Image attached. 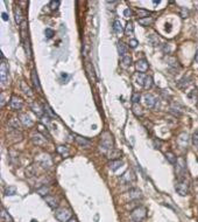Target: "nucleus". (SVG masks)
Masks as SVG:
<instances>
[{
	"label": "nucleus",
	"instance_id": "f257e3e1",
	"mask_svg": "<svg viewBox=\"0 0 198 222\" xmlns=\"http://www.w3.org/2000/svg\"><path fill=\"white\" fill-rule=\"evenodd\" d=\"M110 150H113V138L109 132H104L100 139V151L107 153Z\"/></svg>",
	"mask_w": 198,
	"mask_h": 222
},
{
	"label": "nucleus",
	"instance_id": "f03ea898",
	"mask_svg": "<svg viewBox=\"0 0 198 222\" xmlns=\"http://www.w3.org/2000/svg\"><path fill=\"white\" fill-rule=\"evenodd\" d=\"M147 216V209L145 207H138L132 212L131 219L133 222H141Z\"/></svg>",
	"mask_w": 198,
	"mask_h": 222
},
{
	"label": "nucleus",
	"instance_id": "7ed1b4c3",
	"mask_svg": "<svg viewBox=\"0 0 198 222\" xmlns=\"http://www.w3.org/2000/svg\"><path fill=\"white\" fill-rule=\"evenodd\" d=\"M55 217L59 222H68L72 217V213L67 208H61L55 212Z\"/></svg>",
	"mask_w": 198,
	"mask_h": 222
},
{
	"label": "nucleus",
	"instance_id": "20e7f679",
	"mask_svg": "<svg viewBox=\"0 0 198 222\" xmlns=\"http://www.w3.org/2000/svg\"><path fill=\"white\" fill-rule=\"evenodd\" d=\"M0 80L2 85H5L8 81V65L2 55H1V64H0Z\"/></svg>",
	"mask_w": 198,
	"mask_h": 222
},
{
	"label": "nucleus",
	"instance_id": "39448f33",
	"mask_svg": "<svg viewBox=\"0 0 198 222\" xmlns=\"http://www.w3.org/2000/svg\"><path fill=\"white\" fill-rule=\"evenodd\" d=\"M175 189L176 192L180 194L181 196H185L188 192H189V187H188V184H186L184 180H180L176 182L175 185Z\"/></svg>",
	"mask_w": 198,
	"mask_h": 222
},
{
	"label": "nucleus",
	"instance_id": "423d86ee",
	"mask_svg": "<svg viewBox=\"0 0 198 222\" xmlns=\"http://www.w3.org/2000/svg\"><path fill=\"white\" fill-rule=\"evenodd\" d=\"M10 105H11V108L13 110H21L23 106V102L20 97H17V96H12Z\"/></svg>",
	"mask_w": 198,
	"mask_h": 222
},
{
	"label": "nucleus",
	"instance_id": "0eeeda50",
	"mask_svg": "<svg viewBox=\"0 0 198 222\" xmlns=\"http://www.w3.org/2000/svg\"><path fill=\"white\" fill-rule=\"evenodd\" d=\"M120 180H121L122 184H129V182L135 180V174H134V172L132 169H127V171L121 175Z\"/></svg>",
	"mask_w": 198,
	"mask_h": 222
},
{
	"label": "nucleus",
	"instance_id": "6e6552de",
	"mask_svg": "<svg viewBox=\"0 0 198 222\" xmlns=\"http://www.w3.org/2000/svg\"><path fill=\"white\" fill-rule=\"evenodd\" d=\"M143 101H145V105L149 109H153L156 104V97L151 93H146L143 96Z\"/></svg>",
	"mask_w": 198,
	"mask_h": 222
},
{
	"label": "nucleus",
	"instance_id": "1a4fd4ad",
	"mask_svg": "<svg viewBox=\"0 0 198 222\" xmlns=\"http://www.w3.org/2000/svg\"><path fill=\"white\" fill-rule=\"evenodd\" d=\"M176 173L178 174V176H183V174L185 173V161L183 158H178L176 161Z\"/></svg>",
	"mask_w": 198,
	"mask_h": 222
},
{
	"label": "nucleus",
	"instance_id": "9d476101",
	"mask_svg": "<svg viewBox=\"0 0 198 222\" xmlns=\"http://www.w3.org/2000/svg\"><path fill=\"white\" fill-rule=\"evenodd\" d=\"M135 67H136V70L139 71L140 74H145L146 71L148 70V68H149V64H148V62L146 60H139L136 62V64H135Z\"/></svg>",
	"mask_w": 198,
	"mask_h": 222
},
{
	"label": "nucleus",
	"instance_id": "9b49d317",
	"mask_svg": "<svg viewBox=\"0 0 198 222\" xmlns=\"http://www.w3.org/2000/svg\"><path fill=\"white\" fill-rule=\"evenodd\" d=\"M188 143H189V136H188V133H185V132L181 133L180 136H178V138H177V144H178V146L182 147V149H186Z\"/></svg>",
	"mask_w": 198,
	"mask_h": 222
},
{
	"label": "nucleus",
	"instance_id": "f8f14e48",
	"mask_svg": "<svg viewBox=\"0 0 198 222\" xmlns=\"http://www.w3.org/2000/svg\"><path fill=\"white\" fill-rule=\"evenodd\" d=\"M19 119H20V122L22 123V125L27 126V128L33 126V124H34L33 119H32V118L29 117V115H27V113H21V115L19 116Z\"/></svg>",
	"mask_w": 198,
	"mask_h": 222
},
{
	"label": "nucleus",
	"instance_id": "ddd939ff",
	"mask_svg": "<svg viewBox=\"0 0 198 222\" xmlns=\"http://www.w3.org/2000/svg\"><path fill=\"white\" fill-rule=\"evenodd\" d=\"M44 199H46V202L48 204V206H49L50 208L55 209V208H57L58 207V201L55 196H52V195H47V196H44Z\"/></svg>",
	"mask_w": 198,
	"mask_h": 222
},
{
	"label": "nucleus",
	"instance_id": "4468645a",
	"mask_svg": "<svg viewBox=\"0 0 198 222\" xmlns=\"http://www.w3.org/2000/svg\"><path fill=\"white\" fill-rule=\"evenodd\" d=\"M75 140L81 146H83V147H90V146H91V141H90V140L84 138V137H82V136H78V134L75 136Z\"/></svg>",
	"mask_w": 198,
	"mask_h": 222
},
{
	"label": "nucleus",
	"instance_id": "2eb2a0df",
	"mask_svg": "<svg viewBox=\"0 0 198 222\" xmlns=\"http://www.w3.org/2000/svg\"><path fill=\"white\" fill-rule=\"evenodd\" d=\"M168 65H169V68H170V70H180L181 69V65H180V63H178V61L176 60L175 57H168Z\"/></svg>",
	"mask_w": 198,
	"mask_h": 222
},
{
	"label": "nucleus",
	"instance_id": "dca6fc26",
	"mask_svg": "<svg viewBox=\"0 0 198 222\" xmlns=\"http://www.w3.org/2000/svg\"><path fill=\"white\" fill-rule=\"evenodd\" d=\"M128 198L129 200H136V199L141 198V192H140L138 188H132L128 191Z\"/></svg>",
	"mask_w": 198,
	"mask_h": 222
},
{
	"label": "nucleus",
	"instance_id": "f3484780",
	"mask_svg": "<svg viewBox=\"0 0 198 222\" xmlns=\"http://www.w3.org/2000/svg\"><path fill=\"white\" fill-rule=\"evenodd\" d=\"M33 143L36 144V145H43L46 143V138L43 134H41L40 132L33 136Z\"/></svg>",
	"mask_w": 198,
	"mask_h": 222
},
{
	"label": "nucleus",
	"instance_id": "a211bd4d",
	"mask_svg": "<svg viewBox=\"0 0 198 222\" xmlns=\"http://www.w3.org/2000/svg\"><path fill=\"white\" fill-rule=\"evenodd\" d=\"M32 81H33V84H34L35 89H36L37 91H41V84H40V81H39V76H37L35 70L32 71Z\"/></svg>",
	"mask_w": 198,
	"mask_h": 222
},
{
	"label": "nucleus",
	"instance_id": "6ab92c4d",
	"mask_svg": "<svg viewBox=\"0 0 198 222\" xmlns=\"http://www.w3.org/2000/svg\"><path fill=\"white\" fill-rule=\"evenodd\" d=\"M122 165V161L120 159H116V160H111L110 163H109V167L110 169L112 171H116L118 168H120Z\"/></svg>",
	"mask_w": 198,
	"mask_h": 222
},
{
	"label": "nucleus",
	"instance_id": "aec40b11",
	"mask_svg": "<svg viewBox=\"0 0 198 222\" xmlns=\"http://www.w3.org/2000/svg\"><path fill=\"white\" fill-rule=\"evenodd\" d=\"M118 53H119V55H120L121 58L127 55V47H126L125 43H122V42L118 43Z\"/></svg>",
	"mask_w": 198,
	"mask_h": 222
},
{
	"label": "nucleus",
	"instance_id": "412c9836",
	"mask_svg": "<svg viewBox=\"0 0 198 222\" xmlns=\"http://www.w3.org/2000/svg\"><path fill=\"white\" fill-rule=\"evenodd\" d=\"M56 151L61 154V156H63V157H68L69 156V149L67 147V146H63V145H59L56 147Z\"/></svg>",
	"mask_w": 198,
	"mask_h": 222
},
{
	"label": "nucleus",
	"instance_id": "4be33fe9",
	"mask_svg": "<svg viewBox=\"0 0 198 222\" xmlns=\"http://www.w3.org/2000/svg\"><path fill=\"white\" fill-rule=\"evenodd\" d=\"M21 89H22V91L26 93L28 97H33L34 93L32 91V89L28 87V84H26V82H21Z\"/></svg>",
	"mask_w": 198,
	"mask_h": 222
},
{
	"label": "nucleus",
	"instance_id": "5701e85b",
	"mask_svg": "<svg viewBox=\"0 0 198 222\" xmlns=\"http://www.w3.org/2000/svg\"><path fill=\"white\" fill-rule=\"evenodd\" d=\"M32 110L34 111L35 113L40 117L43 115V111H44V110H42V108H41V105L39 104V103H33V104H32Z\"/></svg>",
	"mask_w": 198,
	"mask_h": 222
},
{
	"label": "nucleus",
	"instance_id": "b1692460",
	"mask_svg": "<svg viewBox=\"0 0 198 222\" xmlns=\"http://www.w3.org/2000/svg\"><path fill=\"white\" fill-rule=\"evenodd\" d=\"M113 29H114V32L118 33V34H120L122 30H124L120 20H114V21H113Z\"/></svg>",
	"mask_w": 198,
	"mask_h": 222
},
{
	"label": "nucleus",
	"instance_id": "393cba45",
	"mask_svg": "<svg viewBox=\"0 0 198 222\" xmlns=\"http://www.w3.org/2000/svg\"><path fill=\"white\" fill-rule=\"evenodd\" d=\"M14 14H15V21H17V23H21V21H22V12H21L19 6H15Z\"/></svg>",
	"mask_w": 198,
	"mask_h": 222
},
{
	"label": "nucleus",
	"instance_id": "a878e982",
	"mask_svg": "<svg viewBox=\"0 0 198 222\" xmlns=\"http://www.w3.org/2000/svg\"><path fill=\"white\" fill-rule=\"evenodd\" d=\"M153 21H154V19H153L151 17L143 18V19H139V23L141 25V26H149Z\"/></svg>",
	"mask_w": 198,
	"mask_h": 222
},
{
	"label": "nucleus",
	"instance_id": "bb28decb",
	"mask_svg": "<svg viewBox=\"0 0 198 222\" xmlns=\"http://www.w3.org/2000/svg\"><path fill=\"white\" fill-rule=\"evenodd\" d=\"M148 41L150 42V45H153V46H157V45L160 43V39H158V36H157V35H155V34H150V35H149Z\"/></svg>",
	"mask_w": 198,
	"mask_h": 222
},
{
	"label": "nucleus",
	"instance_id": "cd10ccee",
	"mask_svg": "<svg viewBox=\"0 0 198 222\" xmlns=\"http://www.w3.org/2000/svg\"><path fill=\"white\" fill-rule=\"evenodd\" d=\"M190 78H189V76H184L182 80H181L180 82H178V87L182 88V89H184V88H186L188 85H189V83H190Z\"/></svg>",
	"mask_w": 198,
	"mask_h": 222
},
{
	"label": "nucleus",
	"instance_id": "c85d7f7f",
	"mask_svg": "<svg viewBox=\"0 0 198 222\" xmlns=\"http://www.w3.org/2000/svg\"><path fill=\"white\" fill-rule=\"evenodd\" d=\"M1 221L2 222H13L11 219V216L8 215V213H7L4 208L1 209Z\"/></svg>",
	"mask_w": 198,
	"mask_h": 222
},
{
	"label": "nucleus",
	"instance_id": "c756f323",
	"mask_svg": "<svg viewBox=\"0 0 198 222\" xmlns=\"http://www.w3.org/2000/svg\"><path fill=\"white\" fill-rule=\"evenodd\" d=\"M125 33H126V35H133L134 33V26H133V22H129L126 25V28H125Z\"/></svg>",
	"mask_w": 198,
	"mask_h": 222
},
{
	"label": "nucleus",
	"instance_id": "7c9ffc66",
	"mask_svg": "<svg viewBox=\"0 0 198 222\" xmlns=\"http://www.w3.org/2000/svg\"><path fill=\"white\" fill-rule=\"evenodd\" d=\"M107 156H109V158L112 159V160H116V159H119V157L121 156V152L118 151V150H114V151L110 152Z\"/></svg>",
	"mask_w": 198,
	"mask_h": 222
},
{
	"label": "nucleus",
	"instance_id": "2f4dec72",
	"mask_svg": "<svg viewBox=\"0 0 198 222\" xmlns=\"http://www.w3.org/2000/svg\"><path fill=\"white\" fill-rule=\"evenodd\" d=\"M166 158H167V160L170 164H176V161H177V159H176V157H175V154L173 152H167L166 153Z\"/></svg>",
	"mask_w": 198,
	"mask_h": 222
},
{
	"label": "nucleus",
	"instance_id": "473e14b6",
	"mask_svg": "<svg viewBox=\"0 0 198 222\" xmlns=\"http://www.w3.org/2000/svg\"><path fill=\"white\" fill-rule=\"evenodd\" d=\"M121 63L125 65V67H129L131 64H132V57L129 56V54H127L126 56H124L121 58Z\"/></svg>",
	"mask_w": 198,
	"mask_h": 222
},
{
	"label": "nucleus",
	"instance_id": "72a5a7b5",
	"mask_svg": "<svg viewBox=\"0 0 198 222\" xmlns=\"http://www.w3.org/2000/svg\"><path fill=\"white\" fill-rule=\"evenodd\" d=\"M150 14V12L143 10V8H139L138 10V15L140 17V19H143V18H148V15Z\"/></svg>",
	"mask_w": 198,
	"mask_h": 222
},
{
	"label": "nucleus",
	"instance_id": "f704fd0d",
	"mask_svg": "<svg viewBox=\"0 0 198 222\" xmlns=\"http://www.w3.org/2000/svg\"><path fill=\"white\" fill-rule=\"evenodd\" d=\"M151 85H153V78H151L150 76H147L145 80V83H143V85L142 87L145 88V89H150Z\"/></svg>",
	"mask_w": 198,
	"mask_h": 222
},
{
	"label": "nucleus",
	"instance_id": "c9c22d12",
	"mask_svg": "<svg viewBox=\"0 0 198 222\" xmlns=\"http://www.w3.org/2000/svg\"><path fill=\"white\" fill-rule=\"evenodd\" d=\"M8 126L12 129H14V130H17V129H19V122H17V118H12V119H10Z\"/></svg>",
	"mask_w": 198,
	"mask_h": 222
},
{
	"label": "nucleus",
	"instance_id": "e433bc0d",
	"mask_svg": "<svg viewBox=\"0 0 198 222\" xmlns=\"http://www.w3.org/2000/svg\"><path fill=\"white\" fill-rule=\"evenodd\" d=\"M37 193L40 194V195H42V196H47V194L49 193V188L44 185V186H42L41 188H39L37 189Z\"/></svg>",
	"mask_w": 198,
	"mask_h": 222
},
{
	"label": "nucleus",
	"instance_id": "4c0bfd02",
	"mask_svg": "<svg viewBox=\"0 0 198 222\" xmlns=\"http://www.w3.org/2000/svg\"><path fill=\"white\" fill-rule=\"evenodd\" d=\"M5 194L6 195H14V194H17V189H15V187L8 186L7 188H6Z\"/></svg>",
	"mask_w": 198,
	"mask_h": 222
},
{
	"label": "nucleus",
	"instance_id": "58836bf2",
	"mask_svg": "<svg viewBox=\"0 0 198 222\" xmlns=\"http://www.w3.org/2000/svg\"><path fill=\"white\" fill-rule=\"evenodd\" d=\"M25 49H26V53L28 55V57H32V49H30V46H29V40H25Z\"/></svg>",
	"mask_w": 198,
	"mask_h": 222
},
{
	"label": "nucleus",
	"instance_id": "ea45409f",
	"mask_svg": "<svg viewBox=\"0 0 198 222\" xmlns=\"http://www.w3.org/2000/svg\"><path fill=\"white\" fill-rule=\"evenodd\" d=\"M35 173H36V171H35L34 166H28L27 169H26V175L27 176H33V175H35Z\"/></svg>",
	"mask_w": 198,
	"mask_h": 222
},
{
	"label": "nucleus",
	"instance_id": "a19ab883",
	"mask_svg": "<svg viewBox=\"0 0 198 222\" xmlns=\"http://www.w3.org/2000/svg\"><path fill=\"white\" fill-rule=\"evenodd\" d=\"M146 77H147V75H145V74H139V75H138V77H136V82L139 83L140 85H143Z\"/></svg>",
	"mask_w": 198,
	"mask_h": 222
},
{
	"label": "nucleus",
	"instance_id": "79ce46f5",
	"mask_svg": "<svg viewBox=\"0 0 198 222\" xmlns=\"http://www.w3.org/2000/svg\"><path fill=\"white\" fill-rule=\"evenodd\" d=\"M44 34H46L47 39H51L52 36L55 35V32L50 28H46V30H44Z\"/></svg>",
	"mask_w": 198,
	"mask_h": 222
},
{
	"label": "nucleus",
	"instance_id": "37998d69",
	"mask_svg": "<svg viewBox=\"0 0 198 222\" xmlns=\"http://www.w3.org/2000/svg\"><path fill=\"white\" fill-rule=\"evenodd\" d=\"M133 111L134 113L136 115V116H141L142 115V111H141V108H140L138 104H134L133 105Z\"/></svg>",
	"mask_w": 198,
	"mask_h": 222
},
{
	"label": "nucleus",
	"instance_id": "c03bdc74",
	"mask_svg": "<svg viewBox=\"0 0 198 222\" xmlns=\"http://www.w3.org/2000/svg\"><path fill=\"white\" fill-rule=\"evenodd\" d=\"M192 144L198 149V132H195L192 134Z\"/></svg>",
	"mask_w": 198,
	"mask_h": 222
},
{
	"label": "nucleus",
	"instance_id": "a18cd8bd",
	"mask_svg": "<svg viewBox=\"0 0 198 222\" xmlns=\"http://www.w3.org/2000/svg\"><path fill=\"white\" fill-rule=\"evenodd\" d=\"M140 101V93H134L133 96H132V102H133L134 104H138Z\"/></svg>",
	"mask_w": 198,
	"mask_h": 222
},
{
	"label": "nucleus",
	"instance_id": "49530a36",
	"mask_svg": "<svg viewBox=\"0 0 198 222\" xmlns=\"http://www.w3.org/2000/svg\"><path fill=\"white\" fill-rule=\"evenodd\" d=\"M39 132H43V136H46L47 134V137H49V133H48V131H47V129L43 126V125H39Z\"/></svg>",
	"mask_w": 198,
	"mask_h": 222
},
{
	"label": "nucleus",
	"instance_id": "de8ad7c7",
	"mask_svg": "<svg viewBox=\"0 0 198 222\" xmlns=\"http://www.w3.org/2000/svg\"><path fill=\"white\" fill-rule=\"evenodd\" d=\"M129 47L131 48H135V47L139 45V42H138V40H135V39H132V40H129Z\"/></svg>",
	"mask_w": 198,
	"mask_h": 222
},
{
	"label": "nucleus",
	"instance_id": "09e8293b",
	"mask_svg": "<svg viewBox=\"0 0 198 222\" xmlns=\"http://www.w3.org/2000/svg\"><path fill=\"white\" fill-rule=\"evenodd\" d=\"M58 6H59V1H51V2H50V8H51L52 11H54V10H57Z\"/></svg>",
	"mask_w": 198,
	"mask_h": 222
},
{
	"label": "nucleus",
	"instance_id": "8fccbe9b",
	"mask_svg": "<svg viewBox=\"0 0 198 222\" xmlns=\"http://www.w3.org/2000/svg\"><path fill=\"white\" fill-rule=\"evenodd\" d=\"M124 15H125L126 18H129L131 15H132V11H131L129 8H126V10L124 11Z\"/></svg>",
	"mask_w": 198,
	"mask_h": 222
},
{
	"label": "nucleus",
	"instance_id": "3c124183",
	"mask_svg": "<svg viewBox=\"0 0 198 222\" xmlns=\"http://www.w3.org/2000/svg\"><path fill=\"white\" fill-rule=\"evenodd\" d=\"M163 50L167 53V54H170V45H169V43H166V45L163 46Z\"/></svg>",
	"mask_w": 198,
	"mask_h": 222
},
{
	"label": "nucleus",
	"instance_id": "603ef678",
	"mask_svg": "<svg viewBox=\"0 0 198 222\" xmlns=\"http://www.w3.org/2000/svg\"><path fill=\"white\" fill-rule=\"evenodd\" d=\"M161 144H162V141H161V140H154V146H155V147H156V149H160V147H161Z\"/></svg>",
	"mask_w": 198,
	"mask_h": 222
},
{
	"label": "nucleus",
	"instance_id": "864d4df0",
	"mask_svg": "<svg viewBox=\"0 0 198 222\" xmlns=\"http://www.w3.org/2000/svg\"><path fill=\"white\" fill-rule=\"evenodd\" d=\"M61 77H62V80H64V82H67L69 80L70 76L68 75V74H65V73H62V74H61Z\"/></svg>",
	"mask_w": 198,
	"mask_h": 222
},
{
	"label": "nucleus",
	"instance_id": "5fc2aeb1",
	"mask_svg": "<svg viewBox=\"0 0 198 222\" xmlns=\"http://www.w3.org/2000/svg\"><path fill=\"white\" fill-rule=\"evenodd\" d=\"M5 104V96H4V93H1V105Z\"/></svg>",
	"mask_w": 198,
	"mask_h": 222
},
{
	"label": "nucleus",
	"instance_id": "6e6d98bb",
	"mask_svg": "<svg viewBox=\"0 0 198 222\" xmlns=\"http://www.w3.org/2000/svg\"><path fill=\"white\" fill-rule=\"evenodd\" d=\"M1 15H2V19H4V20H8V15H7L6 13H2Z\"/></svg>",
	"mask_w": 198,
	"mask_h": 222
},
{
	"label": "nucleus",
	"instance_id": "4d7b16f0",
	"mask_svg": "<svg viewBox=\"0 0 198 222\" xmlns=\"http://www.w3.org/2000/svg\"><path fill=\"white\" fill-rule=\"evenodd\" d=\"M195 61H196V62L198 63V50L196 52V55H195Z\"/></svg>",
	"mask_w": 198,
	"mask_h": 222
},
{
	"label": "nucleus",
	"instance_id": "13d9d810",
	"mask_svg": "<svg viewBox=\"0 0 198 222\" xmlns=\"http://www.w3.org/2000/svg\"><path fill=\"white\" fill-rule=\"evenodd\" d=\"M68 222H78V221L76 220L75 217H71V219H70V220H69V221H68Z\"/></svg>",
	"mask_w": 198,
	"mask_h": 222
}]
</instances>
